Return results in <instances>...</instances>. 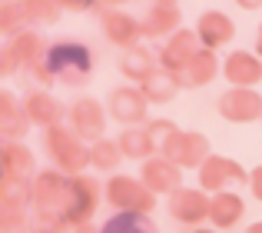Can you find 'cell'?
Instances as JSON below:
<instances>
[{"instance_id": "1", "label": "cell", "mask_w": 262, "mask_h": 233, "mask_svg": "<svg viewBox=\"0 0 262 233\" xmlns=\"http://www.w3.org/2000/svg\"><path fill=\"white\" fill-rule=\"evenodd\" d=\"M103 233H156V230L149 227L140 213H116L113 220L103 227Z\"/></svg>"}]
</instances>
